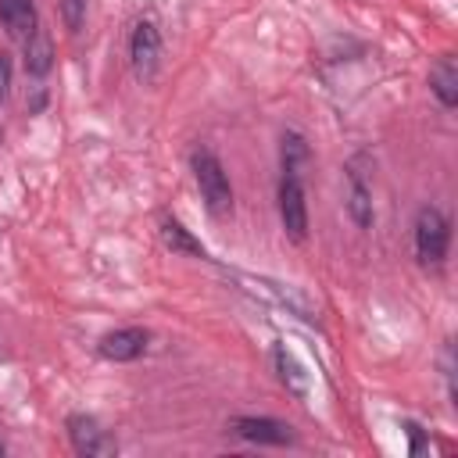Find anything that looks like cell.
Masks as SVG:
<instances>
[{"label":"cell","instance_id":"obj_11","mask_svg":"<svg viewBox=\"0 0 458 458\" xmlns=\"http://www.w3.org/2000/svg\"><path fill=\"white\" fill-rule=\"evenodd\" d=\"M161 240H165V247H172L175 254H186V258H204V243L182 225V222H175V218H161Z\"/></svg>","mask_w":458,"mask_h":458},{"label":"cell","instance_id":"obj_7","mask_svg":"<svg viewBox=\"0 0 458 458\" xmlns=\"http://www.w3.org/2000/svg\"><path fill=\"white\" fill-rule=\"evenodd\" d=\"M229 433L250 444H293V433L279 419H258V415H240L229 422Z\"/></svg>","mask_w":458,"mask_h":458},{"label":"cell","instance_id":"obj_3","mask_svg":"<svg viewBox=\"0 0 458 458\" xmlns=\"http://www.w3.org/2000/svg\"><path fill=\"white\" fill-rule=\"evenodd\" d=\"M279 218L290 240L301 243L308 236V200H304L301 172H283L279 179Z\"/></svg>","mask_w":458,"mask_h":458},{"label":"cell","instance_id":"obj_8","mask_svg":"<svg viewBox=\"0 0 458 458\" xmlns=\"http://www.w3.org/2000/svg\"><path fill=\"white\" fill-rule=\"evenodd\" d=\"M107 361H136L143 351H147V329H136V326H125V329H114L107 336H100V347H97Z\"/></svg>","mask_w":458,"mask_h":458},{"label":"cell","instance_id":"obj_13","mask_svg":"<svg viewBox=\"0 0 458 458\" xmlns=\"http://www.w3.org/2000/svg\"><path fill=\"white\" fill-rule=\"evenodd\" d=\"M272 358H276V369H279V379L286 383V390L297 394V397H304V394H308V376H304V369L297 365V358H293L283 344H276Z\"/></svg>","mask_w":458,"mask_h":458},{"label":"cell","instance_id":"obj_16","mask_svg":"<svg viewBox=\"0 0 458 458\" xmlns=\"http://www.w3.org/2000/svg\"><path fill=\"white\" fill-rule=\"evenodd\" d=\"M7 89H11V57L0 54V100L7 97Z\"/></svg>","mask_w":458,"mask_h":458},{"label":"cell","instance_id":"obj_9","mask_svg":"<svg viewBox=\"0 0 458 458\" xmlns=\"http://www.w3.org/2000/svg\"><path fill=\"white\" fill-rule=\"evenodd\" d=\"M0 21H4L7 36H14V39H29L39 29L32 0H0Z\"/></svg>","mask_w":458,"mask_h":458},{"label":"cell","instance_id":"obj_1","mask_svg":"<svg viewBox=\"0 0 458 458\" xmlns=\"http://www.w3.org/2000/svg\"><path fill=\"white\" fill-rule=\"evenodd\" d=\"M190 165H193V179H197V190H200L204 208L215 218H225L233 211V186H229V175H225L218 154L211 147H197L190 154Z\"/></svg>","mask_w":458,"mask_h":458},{"label":"cell","instance_id":"obj_6","mask_svg":"<svg viewBox=\"0 0 458 458\" xmlns=\"http://www.w3.org/2000/svg\"><path fill=\"white\" fill-rule=\"evenodd\" d=\"M68 437H72V447L86 458H107L118 451V444L107 437V429H100V422L89 415H68Z\"/></svg>","mask_w":458,"mask_h":458},{"label":"cell","instance_id":"obj_5","mask_svg":"<svg viewBox=\"0 0 458 458\" xmlns=\"http://www.w3.org/2000/svg\"><path fill=\"white\" fill-rule=\"evenodd\" d=\"M129 57H132V72L140 82H150L157 72V57H161V32L154 21H140L132 29L129 39Z\"/></svg>","mask_w":458,"mask_h":458},{"label":"cell","instance_id":"obj_10","mask_svg":"<svg viewBox=\"0 0 458 458\" xmlns=\"http://www.w3.org/2000/svg\"><path fill=\"white\" fill-rule=\"evenodd\" d=\"M429 89L437 93V100L444 107H454L458 104V64H454V57H440L429 68Z\"/></svg>","mask_w":458,"mask_h":458},{"label":"cell","instance_id":"obj_4","mask_svg":"<svg viewBox=\"0 0 458 458\" xmlns=\"http://www.w3.org/2000/svg\"><path fill=\"white\" fill-rule=\"evenodd\" d=\"M365 154L351 157L347 161V211L354 218L358 229H369L372 225V182H369V172H365Z\"/></svg>","mask_w":458,"mask_h":458},{"label":"cell","instance_id":"obj_2","mask_svg":"<svg viewBox=\"0 0 458 458\" xmlns=\"http://www.w3.org/2000/svg\"><path fill=\"white\" fill-rule=\"evenodd\" d=\"M447 240H451V229H447V218L440 208H422L419 218H415V258L429 268V265H444L447 258Z\"/></svg>","mask_w":458,"mask_h":458},{"label":"cell","instance_id":"obj_14","mask_svg":"<svg viewBox=\"0 0 458 458\" xmlns=\"http://www.w3.org/2000/svg\"><path fill=\"white\" fill-rule=\"evenodd\" d=\"M308 165V143L301 132L283 136V172H301Z\"/></svg>","mask_w":458,"mask_h":458},{"label":"cell","instance_id":"obj_17","mask_svg":"<svg viewBox=\"0 0 458 458\" xmlns=\"http://www.w3.org/2000/svg\"><path fill=\"white\" fill-rule=\"evenodd\" d=\"M0 454H4V444H0Z\"/></svg>","mask_w":458,"mask_h":458},{"label":"cell","instance_id":"obj_15","mask_svg":"<svg viewBox=\"0 0 458 458\" xmlns=\"http://www.w3.org/2000/svg\"><path fill=\"white\" fill-rule=\"evenodd\" d=\"M61 14H64V25L75 32L82 25V14H86V0H61Z\"/></svg>","mask_w":458,"mask_h":458},{"label":"cell","instance_id":"obj_12","mask_svg":"<svg viewBox=\"0 0 458 458\" xmlns=\"http://www.w3.org/2000/svg\"><path fill=\"white\" fill-rule=\"evenodd\" d=\"M50 64H54V47H50V39L36 29V32L25 39V72L39 79V75L50 72Z\"/></svg>","mask_w":458,"mask_h":458}]
</instances>
